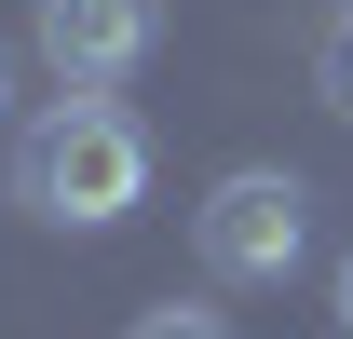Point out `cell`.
I'll use <instances>...</instances> for the list:
<instances>
[{
  "label": "cell",
  "instance_id": "cell-5",
  "mask_svg": "<svg viewBox=\"0 0 353 339\" xmlns=\"http://www.w3.org/2000/svg\"><path fill=\"white\" fill-rule=\"evenodd\" d=\"M312 68H326V95L353 109V14H326V41H312Z\"/></svg>",
  "mask_w": 353,
  "mask_h": 339
},
{
  "label": "cell",
  "instance_id": "cell-3",
  "mask_svg": "<svg viewBox=\"0 0 353 339\" xmlns=\"http://www.w3.org/2000/svg\"><path fill=\"white\" fill-rule=\"evenodd\" d=\"M150 41H163V0H41V68H54L68 95L136 82Z\"/></svg>",
  "mask_w": 353,
  "mask_h": 339
},
{
  "label": "cell",
  "instance_id": "cell-7",
  "mask_svg": "<svg viewBox=\"0 0 353 339\" xmlns=\"http://www.w3.org/2000/svg\"><path fill=\"white\" fill-rule=\"evenodd\" d=\"M0 109H14V54H0Z\"/></svg>",
  "mask_w": 353,
  "mask_h": 339
},
{
  "label": "cell",
  "instance_id": "cell-2",
  "mask_svg": "<svg viewBox=\"0 0 353 339\" xmlns=\"http://www.w3.org/2000/svg\"><path fill=\"white\" fill-rule=\"evenodd\" d=\"M190 245H204L218 285H285L299 245H312V190H299L285 163H231L218 190L190 204Z\"/></svg>",
  "mask_w": 353,
  "mask_h": 339
},
{
  "label": "cell",
  "instance_id": "cell-6",
  "mask_svg": "<svg viewBox=\"0 0 353 339\" xmlns=\"http://www.w3.org/2000/svg\"><path fill=\"white\" fill-rule=\"evenodd\" d=\"M340 326H353V245H340Z\"/></svg>",
  "mask_w": 353,
  "mask_h": 339
},
{
  "label": "cell",
  "instance_id": "cell-1",
  "mask_svg": "<svg viewBox=\"0 0 353 339\" xmlns=\"http://www.w3.org/2000/svg\"><path fill=\"white\" fill-rule=\"evenodd\" d=\"M14 204L54 231H123L150 204V136L123 95H54L41 123L14 136Z\"/></svg>",
  "mask_w": 353,
  "mask_h": 339
},
{
  "label": "cell",
  "instance_id": "cell-4",
  "mask_svg": "<svg viewBox=\"0 0 353 339\" xmlns=\"http://www.w3.org/2000/svg\"><path fill=\"white\" fill-rule=\"evenodd\" d=\"M123 339H231V326H218V312H204V298H163V312H136Z\"/></svg>",
  "mask_w": 353,
  "mask_h": 339
}]
</instances>
